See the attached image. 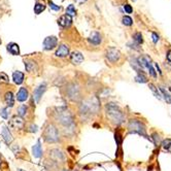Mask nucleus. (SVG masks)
<instances>
[{"mask_svg":"<svg viewBox=\"0 0 171 171\" xmlns=\"http://www.w3.org/2000/svg\"><path fill=\"white\" fill-rule=\"evenodd\" d=\"M149 87H150V89L152 90V92L154 93V95H155V96L157 97V98L162 99V96H161L160 92L158 91V88H156V87H155V85H154V83H150Z\"/></svg>","mask_w":171,"mask_h":171,"instance_id":"32","label":"nucleus"},{"mask_svg":"<svg viewBox=\"0 0 171 171\" xmlns=\"http://www.w3.org/2000/svg\"><path fill=\"white\" fill-rule=\"evenodd\" d=\"M42 139L48 145H57L62 141V134L58 127L51 122L43 130Z\"/></svg>","mask_w":171,"mask_h":171,"instance_id":"5","label":"nucleus"},{"mask_svg":"<svg viewBox=\"0 0 171 171\" xmlns=\"http://www.w3.org/2000/svg\"><path fill=\"white\" fill-rule=\"evenodd\" d=\"M115 138H116V145H118L119 146H121V143H122V136H121V134L119 132H116L115 134Z\"/></svg>","mask_w":171,"mask_h":171,"instance_id":"39","label":"nucleus"},{"mask_svg":"<svg viewBox=\"0 0 171 171\" xmlns=\"http://www.w3.org/2000/svg\"><path fill=\"white\" fill-rule=\"evenodd\" d=\"M162 146L164 150H169L171 147V138H166L162 142Z\"/></svg>","mask_w":171,"mask_h":171,"instance_id":"36","label":"nucleus"},{"mask_svg":"<svg viewBox=\"0 0 171 171\" xmlns=\"http://www.w3.org/2000/svg\"><path fill=\"white\" fill-rule=\"evenodd\" d=\"M69 59H70V62L71 64L73 65H79L82 64L83 61V55L80 52L78 51H73L69 54Z\"/></svg>","mask_w":171,"mask_h":171,"instance_id":"16","label":"nucleus"},{"mask_svg":"<svg viewBox=\"0 0 171 171\" xmlns=\"http://www.w3.org/2000/svg\"><path fill=\"white\" fill-rule=\"evenodd\" d=\"M127 129H128L129 133L139 134V135H141L149 139L147 134H146V127L145 125V123H142L141 121L135 120V119L130 120L128 123V126H127Z\"/></svg>","mask_w":171,"mask_h":171,"instance_id":"6","label":"nucleus"},{"mask_svg":"<svg viewBox=\"0 0 171 171\" xmlns=\"http://www.w3.org/2000/svg\"><path fill=\"white\" fill-rule=\"evenodd\" d=\"M169 90H170V91H171V87H169Z\"/></svg>","mask_w":171,"mask_h":171,"instance_id":"47","label":"nucleus"},{"mask_svg":"<svg viewBox=\"0 0 171 171\" xmlns=\"http://www.w3.org/2000/svg\"><path fill=\"white\" fill-rule=\"evenodd\" d=\"M69 46L66 45H60L58 46V49L56 50L55 52V56L58 57V58H66V57L69 56Z\"/></svg>","mask_w":171,"mask_h":171,"instance_id":"19","label":"nucleus"},{"mask_svg":"<svg viewBox=\"0 0 171 171\" xmlns=\"http://www.w3.org/2000/svg\"><path fill=\"white\" fill-rule=\"evenodd\" d=\"M49 6L53 9V11H55V12H59V11H61V6H59V5L55 4V3H54L53 1H51V0H50V1H49Z\"/></svg>","mask_w":171,"mask_h":171,"instance_id":"38","label":"nucleus"},{"mask_svg":"<svg viewBox=\"0 0 171 171\" xmlns=\"http://www.w3.org/2000/svg\"><path fill=\"white\" fill-rule=\"evenodd\" d=\"M1 136H2V139L4 140V142H5L8 146L12 143V141H13V137H12V132L9 131L8 127L2 126Z\"/></svg>","mask_w":171,"mask_h":171,"instance_id":"18","label":"nucleus"},{"mask_svg":"<svg viewBox=\"0 0 171 171\" xmlns=\"http://www.w3.org/2000/svg\"><path fill=\"white\" fill-rule=\"evenodd\" d=\"M167 60L171 63V50H169V51L167 52Z\"/></svg>","mask_w":171,"mask_h":171,"instance_id":"43","label":"nucleus"},{"mask_svg":"<svg viewBox=\"0 0 171 171\" xmlns=\"http://www.w3.org/2000/svg\"><path fill=\"white\" fill-rule=\"evenodd\" d=\"M52 123L58 127L62 136L73 137L75 135L76 123L75 116L67 106L52 107L49 112Z\"/></svg>","mask_w":171,"mask_h":171,"instance_id":"1","label":"nucleus"},{"mask_svg":"<svg viewBox=\"0 0 171 171\" xmlns=\"http://www.w3.org/2000/svg\"><path fill=\"white\" fill-rule=\"evenodd\" d=\"M133 40L136 42V45H141V43L143 42V38H142V35L140 32H136L135 34L133 35Z\"/></svg>","mask_w":171,"mask_h":171,"instance_id":"31","label":"nucleus"},{"mask_svg":"<svg viewBox=\"0 0 171 171\" xmlns=\"http://www.w3.org/2000/svg\"><path fill=\"white\" fill-rule=\"evenodd\" d=\"M32 154L34 156V158L40 159L43 156V150H42V145H41V140L38 139L37 142L32 146Z\"/></svg>","mask_w":171,"mask_h":171,"instance_id":"20","label":"nucleus"},{"mask_svg":"<svg viewBox=\"0 0 171 171\" xmlns=\"http://www.w3.org/2000/svg\"><path fill=\"white\" fill-rule=\"evenodd\" d=\"M59 171H68V170H67V169H58Z\"/></svg>","mask_w":171,"mask_h":171,"instance_id":"45","label":"nucleus"},{"mask_svg":"<svg viewBox=\"0 0 171 171\" xmlns=\"http://www.w3.org/2000/svg\"><path fill=\"white\" fill-rule=\"evenodd\" d=\"M6 50L7 52L12 56H19L20 55V46L18 43L16 42H9L7 45H6Z\"/></svg>","mask_w":171,"mask_h":171,"instance_id":"24","label":"nucleus"},{"mask_svg":"<svg viewBox=\"0 0 171 171\" xmlns=\"http://www.w3.org/2000/svg\"><path fill=\"white\" fill-rule=\"evenodd\" d=\"M159 89H160V94H162L163 97H164V100H165L167 103L171 104V95L170 94L167 92L166 90L164 89V87H162V86H160Z\"/></svg>","mask_w":171,"mask_h":171,"instance_id":"27","label":"nucleus"},{"mask_svg":"<svg viewBox=\"0 0 171 171\" xmlns=\"http://www.w3.org/2000/svg\"><path fill=\"white\" fill-rule=\"evenodd\" d=\"M66 15L70 16L71 18L76 15V9H75V7H74V5H73V4H70V5L67 6V8H66Z\"/></svg>","mask_w":171,"mask_h":171,"instance_id":"30","label":"nucleus"},{"mask_svg":"<svg viewBox=\"0 0 171 171\" xmlns=\"http://www.w3.org/2000/svg\"><path fill=\"white\" fill-rule=\"evenodd\" d=\"M72 24V18L68 15H63L59 18L58 20V25L62 28H67Z\"/></svg>","mask_w":171,"mask_h":171,"instance_id":"23","label":"nucleus"},{"mask_svg":"<svg viewBox=\"0 0 171 171\" xmlns=\"http://www.w3.org/2000/svg\"><path fill=\"white\" fill-rule=\"evenodd\" d=\"M122 22H123V24L126 26H131L133 24V20L130 18L129 16H124L122 19Z\"/></svg>","mask_w":171,"mask_h":171,"instance_id":"34","label":"nucleus"},{"mask_svg":"<svg viewBox=\"0 0 171 171\" xmlns=\"http://www.w3.org/2000/svg\"><path fill=\"white\" fill-rule=\"evenodd\" d=\"M46 89H48V83H46L45 82L40 83L39 85L34 89V92H33L32 98H33V100H34L36 103H39L40 102V100H41L43 94L45 93Z\"/></svg>","mask_w":171,"mask_h":171,"instance_id":"10","label":"nucleus"},{"mask_svg":"<svg viewBox=\"0 0 171 171\" xmlns=\"http://www.w3.org/2000/svg\"><path fill=\"white\" fill-rule=\"evenodd\" d=\"M29 115H30V112H29V106L26 105V104H22L20 105L18 108H17V116H19L20 118L22 119H29Z\"/></svg>","mask_w":171,"mask_h":171,"instance_id":"21","label":"nucleus"},{"mask_svg":"<svg viewBox=\"0 0 171 171\" xmlns=\"http://www.w3.org/2000/svg\"><path fill=\"white\" fill-rule=\"evenodd\" d=\"M29 97H30V93H29L28 88H27V87H21L16 95V100L21 103L26 102L27 100L29 99Z\"/></svg>","mask_w":171,"mask_h":171,"instance_id":"14","label":"nucleus"},{"mask_svg":"<svg viewBox=\"0 0 171 171\" xmlns=\"http://www.w3.org/2000/svg\"><path fill=\"white\" fill-rule=\"evenodd\" d=\"M152 36H153V41L155 42V43H157L159 41V35L157 34L156 32H153L152 33Z\"/></svg>","mask_w":171,"mask_h":171,"instance_id":"41","label":"nucleus"},{"mask_svg":"<svg viewBox=\"0 0 171 171\" xmlns=\"http://www.w3.org/2000/svg\"><path fill=\"white\" fill-rule=\"evenodd\" d=\"M62 93L69 101L74 103H79L83 99V88L80 83L76 80L66 83L62 89Z\"/></svg>","mask_w":171,"mask_h":171,"instance_id":"3","label":"nucleus"},{"mask_svg":"<svg viewBox=\"0 0 171 171\" xmlns=\"http://www.w3.org/2000/svg\"><path fill=\"white\" fill-rule=\"evenodd\" d=\"M37 130H38V127L34 125V124H30V125L27 127V131H29L31 133H36L37 132Z\"/></svg>","mask_w":171,"mask_h":171,"instance_id":"37","label":"nucleus"},{"mask_svg":"<svg viewBox=\"0 0 171 171\" xmlns=\"http://www.w3.org/2000/svg\"><path fill=\"white\" fill-rule=\"evenodd\" d=\"M152 139H153L154 143H155V145H159L160 143H161V138H160V135H159L158 133L154 132L152 134Z\"/></svg>","mask_w":171,"mask_h":171,"instance_id":"35","label":"nucleus"},{"mask_svg":"<svg viewBox=\"0 0 171 171\" xmlns=\"http://www.w3.org/2000/svg\"><path fill=\"white\" fill-rule=\"evenodd\" d=\"M135 80H136L137 83H147V78L145 76V73H141V74H137V75H136Z\"/></svg>","mask_w":171,"mask_h":171,"instance_id":"33","label":"nucleus"},{"mask_svg":"<svg viewBox=\"0 0 171 171\" xmlns=\"http://www.w3.org/2000/svg\"><path fill=\"white\" fill-rule=\"evenodd\" d=\"M105 113L107 119L112 125L115 126H120L122 125L125 121V115H124L122 108L113 102H108L105 104Z\"/></svg>","mask_w":171,"mask_h":171,"instance_id":"4","label":"nucleus"},{"mask_svg":"<svg viewBox=\"0 0 171 171\" xmlns=\"http://www.w3.org/2000/svg\"><path fill=\"white\" fill-rule=\"evenodd\" d=\"M105 57L106 60L110 63H118L120 61L122 54L116 48H108L105 52Z\"/></svg>","mask_w":171,"mask_h":171,"instance_id":"9","label":"nucleus"},{"mask_svg":"<svg viewBox=\"0 0 171 171\" xmlns=\"http://www.w3.org/2000/svg\"><path fill=\"white\" fill-rule=\"evenodd\" d=\"M137 62H138V64L142 67V68H147L149 70L150 74L153 76V78H156L157 76V73L155 71V69H154V67L152 65V63H150V59L149 57H139L138 59H137Z\"/></svg>","mask_w":171,"mask_h":171,"instance_id":"11","label":"nucleus"},{"mask_svg":"<svg viewBox=\"0 0 171 171\" xmlns=\"http://www.w3.org/2000/svg\"><path fill=\"white\" fill-rule=\"evenodd\" d=\"M1 43H2V40H1V38H0V45H1Z\"/></svg>","mask_w":171,"mask_h":171,"instance_id":"46","label":"nucleus"},{"mask_svg":"<svg viewBox=\"0 0 171 171\" xmlns=\"http://www.w3.org/2000/svg\"><path fill=\"white\" fill-rule=\"evenodd\" d=\"M57 45H58V38L53 35L45 37L42 43V46H43V50H45V51H52V50L55 49Z\"/></svg>","mask_w":171,"mask_h":171,"instance_id":"13","label":"nucleus"},{"mask_svg":"<svg viewBox=\"0 0 171 171\" xmlns=\"http://www.w3.org/2000/svg\"><path fill=\"white\" fill-rule=\"evenodd\" d=\"M45 9V4L42 1H36L34 5V12L36 15H40Z\"/></svg>","mask_w":171,"mask_h":171,"instance_id":"26","label":"nucleus"},{"mask_svg":"<svg viewBox=\"0 0 171 171\" xmlns=\"http://www.w3.org/2000/svg\"><path fill=\"white\" fill-rule=\"evenodd\" d=\"M18 171H22V170H21V169H19V170H18Z\"/></svg>","mask_w":171,"mask_h":171,"instance_id":"48","label":"nucleus"},{"mask_svg":"<svg viewBox=\"0 0 171 171\" xmlns=\"http://www.w3.org/2000/svg\"><path fill=\"white\" fill-rule=\"evenodd\" d=\"M49 159L56 163L57 165L63 164L66 162V155L62 150L60 149H51L49 150Z\"/></svg>","mask_w":171,"mask_h":171,"instance_id":"7","label":"nucleus"},{"mask_svg":"<svg viewBox=\"0 0 171 171\" xmlns=\"http://www.w3.org/2000/svg\"><path fill=\"white\" fill-rule=\"evenodd\" d=\"M102 40H103V38H102L101 33H99L97 31L92 32L91 34H90L89 37H88V41H89L90 45H101Z\"/></svg>","mask_w":171,"mask_h":171,"instance_id":"17","label":"nucleus"},{"mask_svg":"<svg viewBox=\"0 0 171 171\" xmlns=\"http://www.w3.org/2000/svg\"><path fill=\"white\" fill-rule=\"evenodd\" d=\"M130 64H131L132 68L135 70V71L138 73V74H141V73H145V71H143V68L141 66H140L138 64V62H137L136 59H131L130 60Z\"/></svg>","mask_w":171,"mask_h":171,"instance_id":"25","label":"nucleus"},{"mask_svg":"<svg viewBox=\"0 0 171 171\" xmlns=\"http://www.w3.org/2000/svg\"><path fill=\"white\" fill-rule=\"evenodd\" d=\"M12 82L16 83V85H22L23 83H24L25 80V73L22 72V71H19V70H17V71H13L12 72Z\"/></svg>","mask_w":171,"mask_h":171,"instance_id":"22","label":"nucleus"},{"mask_svg":"<svg viewBox=\"0 0 171 171\" xmlns=\"http://www.w3.org/2000/svg\"><path fill=\"white\" fill-rule=\"evenodd\" d=\"M87 0H75L76 3H78V4H83V3H85Z\"/></svg>","mask_w":171,"mask_h":171,"instance_id":"44","label":"nucleus"},{"mask_svg":"<svg viewBox=\"0 0 171 171\" xmlns=\"http://www.w3.org/2000/svg\"><path fill=\"white\" fill-rule=\"evenodd\" d=\"M25 69L28 73H35L38 70V64L33 59H24Z\"/></svg>","mask_w":171,"mask_h":171,"instance_id":"15","label":"nucleus"},{"mask_svg":"<svg viewBox=\"0 0 171 171\" xmlns=\"http://www.w3.org/2000/svg\"><path fill=\"white\" fill-rule=\"evenodd\" d=\"M124 9H125V12L127 13H131L133 12V8H132V6L130 5V4H125L124 5Z\"/></svg>","mask_w":171,"mask_h":171,"instance_id":"40","label":"nucleus"},{"mask_svg":"<svg viewBox=\"0 0 171 171\" xmlns=\"http://www.w3.org/2000/svg\"><path fill=\"white\" fill-rule=\"evenodd\" d=\"M9 127L15 130H21L26 128V122L24 119L20 118L19 116H12V119L9 120Z\"/></svg>","mask_w":171,"mask_h":171,"instance_id":"12","label":"nucleus"},{"mask_svg":"<svg viewBox=\"0 0 171 171\" xmlns=\"http://www.w3.org/2000/svg\"><path fill=\"white\" fill-rule=\"evenodd\" d=\"M9 83V78L8 75L4 72H0V86H7Z\"/></svg>","mask_w":171,"mask_h":171,"instance_id":"28","label":"nucleus"},{"mask_svg":"<svg viewBox=\"0 0 171 171\" xmlns=\"http://www.w3.org/2000/svg\"><path fill=\"white\" fill-rule=\"evenodd\" d=\"M0 116L4 120H8L9 119V108L8 107H1L0 108Z\"/></svg>","mask_w":171,"mask_h":171,"instance_id":"29","label":"nucleus"},{"mask_svg":"<svg viewBox=\"0 0 171 171\" xmlns=\"http://www.w3.org/2000/svg\"><path fill=\"white\" fill-rule=\"evenodd\" d=\"M2 101L5 103L6 107L8 108H12V107L15 106V102H16V97H15V93H13V89H7L5 90L2 94Z\"/></svg>","mask_w":171,"mask_h":171,"instance_id":"8","label":"nucleus"},{"mask_svg":"<svg viewBox=\"0 0 171 171\" xmlns=\"http://www.w3.org/2000/svg\"><path fill=\"white\" fill-rule=\"evenodd\" d=\"M128 45L130 46V48H132V49L139 50V48H138V45H132V43H128Z\"/></svg>","mask_w":171,"mask_h":171,"instance_id":"42","label":"nucleus"},{"mask_svg":"<svg viewBox=\"0 0 171 171\" xmlns=\"http://www.w3.org/2000/svg\"><path fill=\"white\" fill-rule=\"evenodd\" d=\"M100 112V100L97 96H90L83 99L78 104V116L82 122H89L92 116Z\"/></svg>","mask_w":171,"mask_h":171,"instance_id":"2","label":"nucleus"}]
</instances>
